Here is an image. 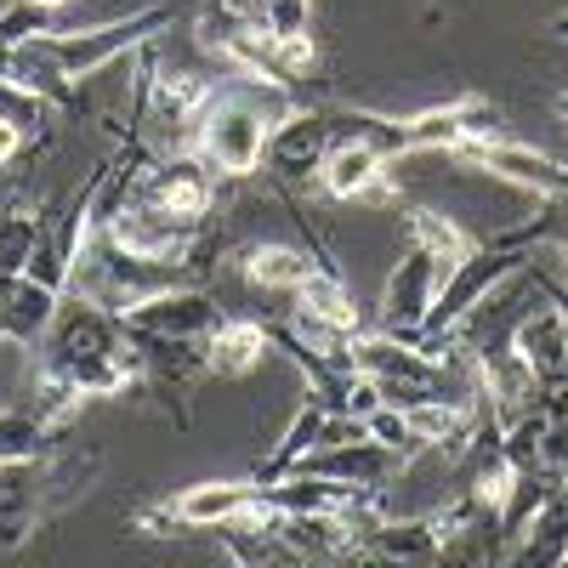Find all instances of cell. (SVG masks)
<instances>
[{"mask_svg": "<svg viewBox=\"0 0 568 568\" xmlns=\"http://www.w3.org/2000/svg\"><path fill=\"white\" fill-rule=\"evenodd\" d=\"M251 278L256 284H296V278H307V267H302L296 251H262L251 262Z\"/></svg>", "mask_w": 568, "mask_h": 568, "instance_id": "277c9868", "label": "cell"}, {"mask_svg": "<svg viewBox=\"0 0 568 568\" xmlns=\"http://www.w3.org/2000/svg\"><path fill=\"white\" fill-rule=\"evenodd\" d=\"M40 7H58V0H40Z\"/></svg>", "mask_w": 568, "mask_h": 568, "instance_id": "52a82bcc", "label": "cell"}, {"mask_svg": "<svg viewBox=\"0 0 568 568\" xmlns=\"http://www.w3.org/2000/svg\"><path fill=\"white\" fill-rule=\"evenodd\" d=\"M12 149H18V131H12V125H0V160H7Z\"/></svg>", "mask_w": 568, "mask_h": 568, "instance_id": "8992f818", "label": "cell"}, {"mask_svg": "<svg viewBox=\"0 0 568 568\" xmlns=\"http://www.w3.org/2000/svg\"><path fill=\"white\" fill-rule=\"evenodd\" d=\"M375 165L382 160H375L369 149H347V154L329 160V187H336V194H358V187L375 176Z\"/></svg>", "mask_w": 568, "mask_h": 568, "instance_id": "7a4b0ae2", "label": "cell"}, {"mask_svg": "<svg viewBox=\"0 0 568 568\" xmlns=\"http://www.w3.org/2000/svg\"><path fill=\"white\" fill-rule=\"evenodd\" d=\"M256 353H262V336H256L251 324H233V329H222V342H216L211 364H216V369H251Z\"/></svg>", "mask_w": 568, "mask_h": 568, "instance_id": "6da1fadb", "label": "cell"}, {"mask_svg": "<svg viewBox=\"0 0 568 568\" xmlns=\"http://www.w3.org/2000/svg\"><path fill=\"white\" fill-rule=\"evenodd\" d=\"M245 500V489H194V495H182V511L187 517H222Z\"/></svg>", "mask_w": 568, "mask_h": 568, "instance_id": "5b68a950", "label": "cell"}, {"mask_svg": "<svg viewBox=\"0 0 568 568\" xmlns=\"http://www.w3.org/2000/svg\"><path fill=\"white\" fill-rule=\"evenodd\" d=\"M307 307H313L324 324H336V329L353 324V302L342 296V284H329V278H307Z\"/></svg>", "mask_w": 568, "mask_h": 568, "instance_id": "3957f363", "label": "cell"}]
</instances>
